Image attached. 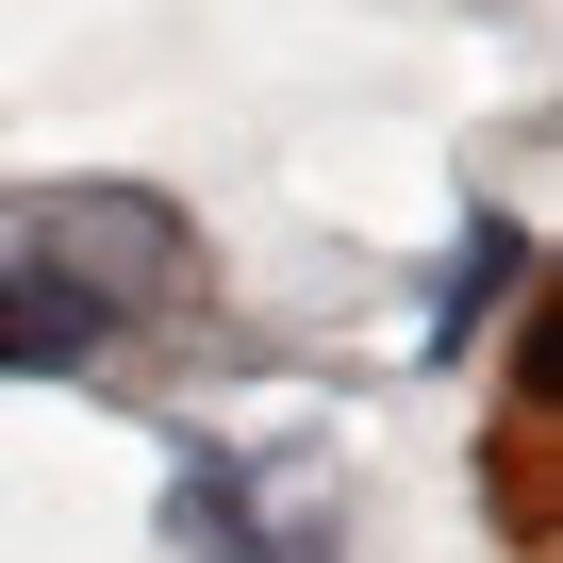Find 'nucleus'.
I'll use <instances>...</instances> for the list:
<instances>
[{
  "mask_svg": "<svg viewBox=\"0 0 563 563\" xmlns=\"http://www.w3.org/2000/svg\"><path fill=\"white\" fill-rule=\"evenodd\" d=\"M100 349H117V316L84 299V282L0 265V382H51V365H100Z\"/></svg>",
  "mask_w": 563,
  "mask_h": 563,
  "instance_id": "nucleus-3",
  "label": "nucleus"
},
{
  "mask_svg": "<svg viewBox=\"0 0 563 563\" xmlns=\"http://www.w3.org/2000/svg\"><path fill=\"white\" fill-rule=\"evenodd\" d=\"M34 265L84 282L100 316H133V282H183V216L133 199V183H84V199H51V249H34Z\"/></svg>",
  "mask_w": 563,
  "mask_h": 563,
  "instance_id": "nucleus-1",
  "label": "nucleus"
},
{
  "mask_svg": "<svg viewBox=\"0 0 563 563\" xmlns=\"http://www.w3.org/2000/svg\"><path fill=\"white\" fill-rule=\"evenodd\" d=\"M166 530H183V547H216V563H332V547H316V514H265L232 448H183V481H166Z\"/></svg>",
  "mask_w": 563,
  "mask_h": 563,
  "instance_id": "nucleus-2",
  "label": "nucleus"
},
{
  "mask_svg": "<svg viewBox=\"0 0 563 563\" xmlns=\"http://www.w3.org/2000/svg\"><path fill=\"white\" fill-rule=\"evenodd\" d=\"M514 282H530V232H514V216H481V232L448 249V299H431V349H464V332H481V316L514 299Z\"/></svg>",
  "mask_w": 563,
  "mask_h": 563,
  "instance_id": "nucleus-4",
  "label": "nucleus"
}]
</instances>
